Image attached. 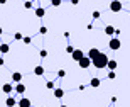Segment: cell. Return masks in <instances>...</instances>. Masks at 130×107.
I'll use <instances>...</instances> for the list:
<instances>
[{"label": "cell", "mask_w": 130, "mask_h": 107, "mask_svg": "<svg viewBox=\"0 0 130 107\" xmlns=\"http://www.w3.org/2000/svg\"><path fill=\"white\" fill-rule=\"evenodd\" d=\"M108 63H110V58H108L105 53H101L96 60H93V66H95V68H98V70L108 68Z\"/></svg>", "instance_id": "1"}, {"label": "cell", "mask_w": 130, "mask_h": 107, "mask_svg": "<svg viewBox=\"0 0 130 107\" xmlns=\"http://www.w3.org/2000/svg\"><path fill=\"white\" fill-rule=\"evenodd\" d=\"M78 65H79V68L86 70V68H90V66L93 65V60H91V58H88V54H86V56H85V58H83V60H81V61H79Z\"/></svg>", "instance_id": "2"}, {"label": "cell", "mask_w": 130, "mask_h": 107, "mask_svg": "<svg viewBox=\"0 0 130 107\" xmlns=\"http://www.w3.org/2000/svg\"><path fill=\"white\" fill-rule=\"evenodd\" d=\"M108 46H110L111 51H117V49H120L122 43H120V39H118V38H111L110 43H108Z\"/></svg>", "instance_id": "3"}, {"label": "cell", "mask_w": 130, "mask_h": 107, "mask_svg": "<svg viewBox=\"0 0 130 107\" xmlns=\"http://www.w3.org/2000/svg\"><path fill=\"white\" fill-rule=\"evenodd\" d=\"M122 9H123V5H122L120 0H111V4H110V10L111 12H120Z\"/></svg>", "instance_id": "4"}, {"label": "cell", "mask_w": 130, "mask_h": 107, "mask_svg": "<svg viewBox=\"0 0 130 107\" xmlns=\"http://www.w3.org/2000/svg\"><path fill=\"white\" fill-rule=\"evenodd\" d=\"M71 56H73V60H74V61H78V63H79V61H81V60L85 58V56H86V54L83 53L81 49H74V53H73Z\"/></svg>", "instance_id": "5"}, {"label": "cell", "mask_w": 130, "mask_h": 107, "mask_svg": "<svg viewBox=\"0 0 130 107\" xmlns=\"http://www.w3.org/2000/svg\"><path fill=\"white\" fill-rule=\"evenodd\" d=\"M101 54V51L98 48H91L90 51H88V58H91V60H96L98 56Z\"/></svg>", "instance_id": "6"}, {"label": "cell", "mask_w": 130, "mask_h": 107, "mask_svg": "<svg viewBox=\"0 0 130 107\" xmlns=\"http://www.w3.org/2000/svg\"><path fill=\"white\" fill-rule=\"evenodd\" d=\"M115 32H117V29L113 27V26H106V27H105V34L106 36H111V38H113V36H115Z\"/></svg>", "instance_id": "7"}, {"label": "cell", "mask_w": 130, "mask_h": 107, "mask_svg": "<svg viewBox=\"0 0 130 107\" xmlns=\"http://www.w3.org/2000/svg\"><path fill=\"white\" fill-rule=\"evenodd\" d=\"M100 85H101V80H100V78H96V77H95V78H91V80H90V87L98 88Z\"/></svg>", "instance_id": "8"}, {"label": "cell", "mask_w": 130, "mask_h": 107, "mask_svg": "<svg viewBox=\"0 0 130 107\" xmlns=\"http://www.w3.org/2000/svg\"><path fill=\"white\" fill-rule=\"evenodd\" d=\"M12 80H14L15 83H20V82H22V73H20V72H14V73H12Z\"/></svg>", "instance_id": "9"}, {"label": "cell", "mask_w": 130, "mask_h": 107, "mask_svg": "<svg viewBox=\"0 0 130 107\" xmlns=\"http://www.w3.org/2000/svg\"><path fill=\"white\" fill-rule=\"evenodd\" d=\"M19 107H30V100H29V99H25V97L19 99Z\"/></svg>", "instance_id": "10"}, {"label": "cell", "mask_w": 130, "mask_h": 107, "mask_svg": "<svg viewBox=\"0 0 130 107\" xmlns=\"http://www.w3.org/2000/svg\"><path fill=\"white\" fill-rule=\"evenodd\" d=\"M5 104H7V107H14V105H19V100H15V99L9 97L7 100H5Z\"/></svg>", "instance_id": "11"}, {"label": "cell", "mask_w": 130, "mask_h": 107, "mask_svg": "<svg viewBox=\"0 0 130 107\" xmlns=\"http://www.w3.org/2000/svg\"><path fill=\"white\" fill-rule=\"evenodd\" d=\"M54 97L56 99H63L64 97V90L63 88H54Z\"/></svg>", "instance_id": "12"}, {"label": "cell", "mask_w": 130, "mask_h": 107, "mask_svg": "<svg viewBox=\"0 0 130 107\" xmlns=\"http://www.w3.org/2000/svg\"><path fill=\"white\" fill-rule=\"evenodd\" d=\"M15 90H17V93L20 95V93H24V92H25V85H24L22 82H20V83H17V85H15Z\"/></svg>", "instance_id": "13"}, {"label": "cell", "mask_w": 130, "mask_h": 107, "mask_svg": "<svg viewBox=\"0 0 130 107\" xmlns=\"http://www.w3.org/2000/svg\"><path fill=\"white\" fill-rule=\"evenodd\" d=\"M46 15V9L44 7H37L36 9V17H44Z\"/></svg>", "instance_id": "14"}, {"label": "cell", "mask_w": 130, "mask_h": 107, "mask_svg": "<svg viewBox=\"0 0 130 107\" xmlns=\"http://www.w3.org/2000/svg\"><path fill=\"white\" fill-rule=\"evenodd\" d=\"M34 75H37V77H42V75H44V68L41 66V65L34 68Z\"/></svg>", "instance_id": "15"}, {"label": "cell", "mask_w": 130, "mask_h": 107, "mask_svg": "<svg viewBox=\"0 0 130 107\" xmlns=\"http://www.w3.org/2000/svg\"><path fill=\"white\" fill-rule=\"evenodd\" d=\"M2 92L4 93H10L12 92V85H10V83H4V85H2Z\"/></svg>", "instance_id": "16"}, {"label": "cell", "mask_w": 130, "mask_h": 107, "mask_svg": "<svg viewBox=\"0 0 130 107\" xmlns=\"http://www.w3.org/2000/svg\"><path fill=\"white\" fill-rule=\"evenodd\" d=\"M117 66H118V63H117L115 60H110V63H108V70H110V72H115Z\"/></svg>", "instance_id": "17"}, {"label": "cell", "mask_w": 130, "mask_h": 107, "mask_svg": "<svg viewBox=\"0 0 130 107\" xmlns=\"http://www.w3.org/2000/svg\"><path fill=\"white\" fill-rule=\"evenodd\" d=\"M9 51H10V46H9V44H7V43H4V44H2V46H0V53H2V54L9 53Z\"/></svg>", "instance_id": "18"}, {"label": "cell", "mask_w": 130, "mask_h": 107, "mask_svg": "<svg viewBox=\"0 0 130 107\" xmlns=\"http://www.w3.org/2000/svg\"><path fill=\"white\" fill-rule=\"evenodd\" d=\"M14 39H15V41H24V36L20 34V32H15V36H14Z\"/></svg>", "instance_id": "19"}, {"label": "cell", "mask_w": 130, "mask_h": 107, "mask_svg": "<svg viewBox=\"0 0 130 107\" xmlns=\"http://www.w3.org/2000/svg\"><path fill=\"white\" fill-rule=\"evenodd\" d=\"M61 4H63L61 0H51V5H53V7H59Z\"/></svg>", "instance_id": "20"}, {"label": "cell", "mask_w": 130, "mask_h": 107, "mask_svg": "<svg viewBox=\"0 0 130 107\" xmlns=\"http://www.w3.org/2000/svg\"><path fill=\"white\" fill-rule=\"evenodd\" d=\"M100 17H101V14L98 10H95V12H93V19H100Z\"/></svg>", "instance_id": "21"}, {"label": "cell", "mask_w": 130, "mask_h": 107, "mask_svg": "<svg viewBox=\"0 0 130 107\" xmlns=\"http://www.w3.org/2000/svg\"><path fill=\"white\" fill-rule=\"evenodd\" d=\"M66 51L69 54H73V53H74V48H73V46H66Z\"/></svg>", "instance_id": "22"}, {"label": "cell", "mask_w": 130, "mask_h": 107, "mask_svg": "<svg viewBox=\"0 0 130 107\" xmlns=\"http://www.w3.org/2000/svg\"><path fill=\"white\" fill-rule=\"evenodd\" d=\"M64 75H66V72H64V70H59V72H58V77L59 78H63Z\"/></svg>", "instance_id": "23"}, {"label": "cell", "mask_w": 130, "mask_h": 107, "mask_svg": "<svg viewBox=\"0 0 130 107\" xmlns=\"http://www.w3.org/2000/svg\"><path fill=\"white\" fill-rule=\"evenodd\" d=\"M47 56V51L46 49H41V58H46Z\"/></svg>", "instance_id": "24"}, {"label": "cell", "mask_w": 130, "mask_h": 107, "mask_svg": "<svg viewBox=\"0 0 130 107\" xmlns=\"http://www.w3.org/2000/svg\"><path fill=\"white\" fill-rule=\"evenodd\" d=\"M24 7H25V9H32V2H25Z\"/></svg>", "instance_id": "25"}, {"label": "cell", "mask_w": 130, "mask_h": 107, "mask_svg": "<svg viewBox=\"0 0 130 107\" xmlns=\"http://www.w3.org/2000/svg\"><path fill=\"white\" fill-rule=\"evenodd\" d=\"M115 77H117V75H115V72H110V73H108V78H110V80H113Z\"/></svg>", "instance_id": "26"}, {"label": "cell", "mask_w": 130, "mask_h": 107, "mask_svg": "<svg viewBox=\"0 0 130 107\" xmlns=\"http://www.w3.org/2000/svg\"><path fill=\"white\" fill-rule=\"evenodd\" d=\"M46 87H47V88H54V82H47V83H46Z\"/></svg>", "instance_id": "27"}, {"label": "cell", "mask_w": 130, "mask_h": 107, "mask_svg": "<svg viewBox=\"0 0 130 107\" xmlns=\"http://www.w3.org/2000/svg\"><path fill=\"white\" fill-rule=\"evenodd\" d=\"M39 32H41V34H46V32H47V27H44V26H42V27H41V31H39Z\"/></svg>", "instance_id": "28"}, {"label": "cell", "mask_w": 130, "mask_h": 107, "mask_svg": "<svg viewBox=\"0 0 130 107\" xmlns=\"http://www.w3.org/2000/svg\"><path fill=\"white\" fill-rule=\"evenodd\" d=\"M30 41H32L30 38H24V44H30Z\"/></svg>", "instance_id": "29"}, {"label": "cell", "mask_w": 130, "mask_h": 107, "mask_svg": "<svg viewBox=\"0 0 130 107\" xmlns=\"http://www.w3.org/2000/svg\"><path fill=\"white\" fill-rule=\"evenodd\" d=\"M78 2H79V0H71V4H73V5H76Z\"/></svg>", "instance_id": "30"}, {"label": "cell", "mask_w": 130, "mask_h": 107, "mask_svg": "<svg viewBox=\"0 0 130 107\" xmlns=\"http://www.w3.org/2000/svg\"><path fill=\"white\" fill-rule=\"evenodd\" d=\"M0 4H2V5H5V4H7V0H0Z\"/></svg>", "instance_id": "31"}, {"label": "cell", "mask_w": 130, "mask_h": 107, "mask_svg": "<svg viewBox=\"0 0 130 107\" xmlns=\"http://www.w3.org/2000/svg\"><path fill=\"white\" fill-rule=\"evenodd\" d=\"M59 107H68V105H59Z\"/></svg>", "instance_id": "32"}]
</instances>
